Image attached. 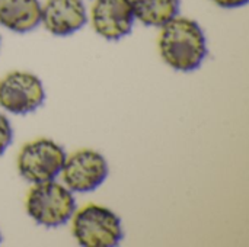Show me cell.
I'll use <instances>...</instances> for the list:
<instances>
[{
	"mask_svg": "<svg viewBox=\"0 0 249 247\" xmlns=\"http://www.w3.org/2000/svg\"><path fill=\"white\" fill-rule=\"evenodd\" d=\"M160 29L159 52L171 68L188 73L203 64L207 55V44L204 32L196 20L175 16Z\"/></svg>",
	"mask_w": 249,
	"mask_h": 247,
	"instance_id": "6da1fadb",
	"label": "cell"
},
{
	"mask_svg": "<svg viewBox=\"0 0 249 247\" xmlns=\"http://www.w3.org/2000/svg\"><path fill=\"white\" fill-rule=\"evenodd\" d=\"M76 199L70 189L54 181L36 183L26 197L28 215L44 227H60L71 220Z\"/></svg>",
	"mask_w": 249,
	"mask_h": 247,
	"instance_id": "7a4b0ae2",
	"label": "cell"
},
{
	"mask_svg": "<svg viewBox=\"0 0 249 247\" xmlns=\"http://www.w3.org/2000/svg\"><path fill=\"white\" fill-rule=\"evenodd\" d=\"M71 233L83 247H112L123 240L120 217L102 205L89 204L74 211Z\"/></svg>",
	"mask_w": 249,
	"mask_h": 247,
	"instance_id": "3957f363",
	"label": "cell"
},
{
	"mask_svg": "<svg viewBox=\"0 0 249 247\" xmlns=\"http://www.w3.org/2000/svg\"><path fill=\"white\" fill-rule=\"evenodd\" d=\"M66 157L67 154L60 144L48 138H39L20 148L18 154V170L32 185L50 182L61 173Z\"/></svg>",
	"mask_w": 249,
	"mask_h": 247,
	"instance_id": "277c9868",
	"label": "cell"
},
{
	"mask_svg": "<svg viewBox=\"0 0 249 247\" xmlns=\"http://www.w3.org/2000/svg\"><path fill=\"white\" fill-rule=\"evenodd\" d=\"M109 167L105 157L89 148L77 150L66 157L61 169L64 186L76 194H86L98 189L108 178Z\"/></svg>",
	"mask_w": 249,
	"mask_h": 247,
	"instance_id": "5b68a950",
	"label": "cell"
},
{
	"mask_svg": "<svg viewBox=\"0 0 249 247\" xmlns=\"http://www.w3.org/2000/svg\"><path fill=\"white\" fill-rule=\"evenodd\" d=\"M45 99V90L39 80L28 71H12L0 80V106L15 115H26L36 111Z\"/></svg>",
	"mask_w": 249,
	"mask_h": 247,
	"instance_id": "8992f818",
	"label": "cell"
},
{
	"mask_svg": "<svg viewBox=\"0 0 249 247\" xmlns=\"http://www.w3.org/2000/svg\"><path fill=\"white\" fill-rule=\"evenodd\" d=\"M90 20L98 35L118 41L131 32L136 20L131 0H95Z\"/></svg>",
	"mask_w": 249,
	"mask_h": 247,
	"instance_id": "52a82bcc",
	"label": "cell"
},
{
	"mask_svg": "<svg viewBox=\"0 0 249 247\" xmlns=\"http://www.w3.org/2000/svg\"><path fill=\"white\" fill-rule=\"evenodd\" d=\"M86 22L88 12L83 0H47L41 4V23L53 35H71Z\"/></svg>",
	"mask_w": 249,
	"mask_h": 247,
	"instance_id": "ba28073f",
	"label": "cell"
},
{
	"mask_svg": "<svg viewBox=\"0 0 249 247\" xmlns=\"http://www.w3.org/2000/svg\"><path fill=\"white\" fill-rule=\"evenodd\" d=\"M41 23L39 0H0V25L16 33H26Z\"/></svg>",
	"mask_w": 249,
	"mask_h": 247,
	"instance_id": "9c48e42d",
	"label": "cell"
},
{
	"mask_svg": "<svg viewBox=\"0 0 249 247\" xmlns=\"http://www.w3.org/2000/svg\"><path fill=\"white\" fill-rule=\"evenodd\" d=\"M134 17L146 26L162 28L179 13V0H131Z\"/></svg>",
	"mask_w": 249,
	"mask_h": 247,
	"instance_id": "30bf717a",
	"label": "cell"
},
{
	"mask_svg": "<svg viewBox=\"0 0 249 247\" xmlns=\"http://www.w3.org/2000/svg\"><path fill=\"white\" fill-rule=\"evenodd\" d=\"M12 140H13L12 125H10L7 116H4L0 112V156L7 150V147L10 146Z\"/></svg>",
	"mask_w": 249,
	"mask_h": 247,
	"instance_id": "8fae6325",
	"label": "cell"
},
{
	"mask_svg": "<svg viewBox=\"0 0 249 247\" xmlns=\"http://www.w3.org/2000/svg\"><path fill=\"white\" fill-rule=\"evenodd\" d=\"M212 1L223 9H238L248 4L249 0H212Z\"/></svg>",
	"mask_w": 249,
	"mask_h": 247,
	"instance_id": "7c38bea8",
	"label": "cell"
},
{
	"mask_svg": "<svg viewBox=\"0 0 249 247\" xmlns=\"http://www.w3.org/2000/svg\"><path fill=\"white\" fill-rule=\"evenodd\" d=\"M0 243H1V233H0Z\"/></svg>",
	"mask_w": 249,
	"mask_h": 247,
	"instance_id": "4fadbf2b",
	"label": "cell"
}]
</instances>
